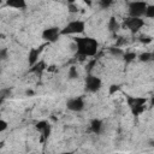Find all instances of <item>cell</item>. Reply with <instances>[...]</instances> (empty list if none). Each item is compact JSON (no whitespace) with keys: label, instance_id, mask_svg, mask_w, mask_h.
Masks as SVG:
<instances>
[{"label":"cell","instance_id":"obj_1","mask_svg":"<svg viewBox=\"0 0 154 154\" xmlns=\"http://www.w3.org/2000/svg\"><path fill=\"white\" fill-rule=\"evenodd\" d=\"M76 45V57L79 59H85L90 57H95L99 49V42L89 36L85 37H76L73 38Z\"/></svg>","mask_w":154,"mask_h":154},{"label":"cell","instance_id":"obj_2","mask_svg":"<svg viewBox=\"0 0 154 154\" xmlns=\"http://www.w3.org/2000/svg\"><path fill=\"white\" fill-rule=\"evenodd\" d=\"M85 30V22L81 19L70 20L63 29L61 35H79L83 34Z\"/></svg>","mask_w":154,"mask_h":154},{"label":"cell","instance_id":"obj_3","mask_svg":"<svg viewBox=\"0 0 154 154\" xmlns=\"http://www.w3.org/2000/svg\"><path fill=\"white\" fill-rule=\"evenodd\" d=\"M147 2L146 1H141V0H134L130 1L128 5V13L130 17H144L146 13V8H147Z\"/></svg>","mask_w":154,"mask_h":154},{"label":"cell","instance_id":"obj_4","mask_svg":"<svg viewBox=\"0 0 154 154\" xmlns=\"http://www.w3.org/2000/svg\"><path fill=\"white\" fill-rule=\"evenodd\" d=\"M147 99L138 96H128V105L134 116H140L146 109Z\"/></svg>","mask_w":154,"mask_h":154},{"label":"cell","instance_id":"obj_5","mask_svg":"<svg viewBox=\"0 0 154 154\" xmlns=\"http://www.w3.org/2000/svg\"><path fill=\"white\" fill-rule=\"evenodd\" d=\"M84 87H85V90L89 91V93H96L101 89L102 87V81L100 77L95 76V75H87L85 77V81H84Z\"/></svg>","mask_w":154,"mask_h":154},{"label":"cell","instance_id":"obj_6","mask_svg":"<svg viewBox=\"0 0 154 154\" xmlns=\"http://www.w3.org/2000/svg\"><path fill=\"white\" fill-rule=\"evenodd\" d=\"M143 25H144V20L142 18H140V17H130V16L123 23V26L126 28L129 31H131L134 34L140 31L143 28Z\"/></svg>","mask_w":154,"mask_h":154},{"label":"cell","instance_id":"obj_7","mask_svg":"<svg viewBox=\"0 0 154 154\" xmlns=\"http://www.w3.org/2000/svg\"><path fill=\"white\" fill-rule=\"evenodd\" d=\"M61 36V29L58 26H49L42 31V38L48 43H54Z\"/></svg>","mask_w":154,"mask_h":154},{"label":"cell","instance_id":"obj_8","mask_svg":"<svg viewBox=\"0 0 154 154\" xmlns=\"http://www.w3.org/2000/svg\"><path fill=\"white\" fill-rule=\"evenodd\" d=\"M84 106H85V102L82 96L71 97L66 101V107L71 112H82L84 109Z\"/></svg>","mask_w":154,"mask_h":154},{"label":"cell","instance_id":"obj_9","mask_svg":"<svg viewBox=\"0 0 154 154\" xmlns=\"http://www.w3.org/2000/svg\"><path fill=\"white\" fill-rule=\"evenodd\" d=\"M43 47L45 46H40V47H35V48H31L28 53V63H29V66L31 67L32 65H35L37 61H38V58L41 55V52L43 51Z\"/></svg>","mask_w":154,"mask_h":154},{"label":"cell","instance_id":"obj_10","mask_svg":"<svg viewBox=\"0 0 154 154\" xmlns=\"http://www.w3.org/2000/svg\"><path fill=\"white\" fill-rule=\"evenodd\" d=\"M36 129H37V131H40V134H41L43 140H47L49 137V135H51V125H49L48 122H46V120L38 122L36 124Z\"/></svg>","mask_w":154,"mask_h":154},{"label":"cell","instance_id":"obj_11","mask_svg":"<svg viewBox=\"0 0 154 154\" xmlns=\"http://www.w3.org/2000/svg\"><path fill=\"white\" fill-rule=\"evenodd\" d=\"M89 128H90V131H91L93 134H95V135H100V134L102 132V130H103V122H102L101 119L94 118V119L90 120V125H89Z\"/></svg>","mask_w":154,"mask_h":154},{"label":"cell","instance_id":"obj_12","mask_svg":"<svg viewBox=\"0 0 154 154\" xmlns=\"http://www.w3.org/2000/svg\"><path fill=\"white\" fill-rule=\"evenodd\" d=\"M6 6L16 10H24L26 7V0H6Z\"/></svg>","mask_w":154,"mask_h":154},{"label":"cell","instance_id":"obj_13","mask_svg":"<svg viewBox=\"0 0 154 154\" xmlns=\"http://www.w3.org/2000/svg\"><path fill=\"white\" fill-rule=\"evenodd\" d=\"M107 29H108L111 32H116V31H118V30L120 29V24H119V22L117 20L116 17H111V18L108 19Z\"/></svg>","mask_w":154,"mask_h":154},{"label":"cell","instance_id":"obj_14","mask_svg":"<svg viewBox=\"0 0 154 154\" xmlns=\"http://www.w3.org/2000/svg\"><path fill=\"white\" fill-rule=\"evenodd\" d=\"M46 69V64H45V61H42V60H38L35 65H32L31 66V69H30V72H41V71H43Z\"/></svg>","mask_w":154,"mask_h":154},{"label":"cell","instance_id":"obj_15","mask_svg":"<svg viewBox=\"0 0 154 154\" xmlns=\"http://www.w3.org/2000/svg\"><path fill=\"white\" fill-rule=\"evenodd\" d=\"M108 52H109L111 55H113V57H116V58H123V55H124V53H125L122 48H117V47H111V48L108 49Z\"/></svg>","mask_w":154,"mask_h":154},{"label":"cell","instance_id":"obj_16","mask_svg":"<svg viewBox=\"0 0 154 154\" xmlns=\"http://www.w3.org/2000/svg\"><path fill=\"white\" fill-rule=\"evenodd\" d=\"M136 58H137V54L135 52H125L124 55H123V60L125 63H128V64L131 63V61H134Z\"/></svg>","mask_w":154,"mask_h":154},{"label":"cell","instance_id":"obj_17","mask_svg":"<svg viewBox=\"0 0 154 154\" xmlns=\"http://www.w3.org/2000/svg\"><path fill=\"white\" fill-rule=\"evenodd\" d=\"M78 71H77V67L76 66H70L69 67V71H67V77H69V79H76V78H78Z\"/></svg>","mask_w":154,"mask_h":154},{"label":"cell","instance_id":"obj_18","mask_svg":"<svg viewBox=\"0 0 154 154\" xmlns=\"http://www.w3.org/2000/svg\"><path fill=\"white\" fill-rule=\"evenodd\" d=\"M113 2H114V0H100L99 1V6L102 10H107L113 5Z\"/></svg>","mask_w":154,"mask_h":154},{"label":"cell","instance_id":"obj_19","mask_svg":"<svg viewBox=\"0 0 154 154\" xmlns=\"http://www.w3.org/2000/svg\"><path fill=\"white\" fill-rule=\"evenodd\" d=\"M144 17H146V18H152V19H154V5H147Z\"/></svg>","mask_w":154,"mask_h":154},{"label":"cell","instance_id":"obj_20","mask_svg":"<svg viewBox=\"0 0 154 154\" xmlns=\"http://www.w3.org/2000/svg\"><path fill=\"white\" fill-rule=\"evenodd\" d=\"M137 58L140 59V61H144V63H147V61H150V60H152V53L146 52V53L140 54Z\"/></svg>","mask_w":154,"mask_h":154},{"label":"cell","instance_id":"obj_21","mask_svg":"<svg viewBox=\"0 0 154 154\" xmlns=\"http://www.w3.org/2000/svg\"><path fill=\"white\" fill-rule=\"evenodd\" d=\"M10 94H11V90H10V88H7V89H1V91H0V102L2 103L4 102V100L7 97V96H10Z\"/></svg>","mask_w":154,"mask_h":154},{"label":"cell","instance_id":"obj_22","mask_svg":"<svg viewBox=\"0 0 154 154\" xmlns=\"http://www.w3.org/2000/svg\"><path fill=\"white\" fill-rule=\"evenodd\" d=\"M119 90H120V85L119 84H112L109 87V89H108V93H109V95H113L114 93H117Z\"/></svg>","mask_w":154,"mask_h":154},{"label":"cell","instance_id":"obj_23","mask_svg":"<svg viewBox=\"0 0 154 154\" xmlns=\"http://www.w3.org/2000/svg\"><path fill=\"white\" fill-rule=\"evenodd\" d=\"M8 126V123L5 119H0V132H4Z\"/></svg>","mask_w":154,"mask_h":154},{"label":"cell","instance_id":"obj_24","mask_svg":"<svg viewBox=\"0 0 154 154\" xmlns=\"http://www.w3.org/2000/svg\"><path fill=\"white\" fill-rule=\"evenodd\" d=\"M140 41L143 42V43H150L152 42V37L147 36V35H142V36H140Z\"/></svg>","mask_w":154,"mask_h":154},{"label":"cell","instance_id":"obj_25","mask_svg":"<svg viewBox=\"0 0 154 154\" xmlns=\"http://www.w3.org/2000/svg\"><path fill=\"white\" fill-rule=\"evenodd\" d=\"M0 59H1L2 61H5V60L7 59V49H6V48H2V49L0 51Z\"/></svg>","mask_w":154,"mask_h":154},{"label":"cell","instance_id":"obj_26","mask_svg":"<svg viewBox=\"0 0 154 154\" xmlns=\"http://www.w3.org/2000/svg\"><path fill=\"white\" fill-rule=\"evenodd\" d=\"M69 8H70V12H77V11H78L77 6H75V5H72V4L69 5Z\"/></svg>","mask_w":154,"mask_h":154},{"label":"cell","instance_id":"obj_27","mask_svg":"<svg viewBox=\"0 0 154 154\" xmlns=\"http://www.w3.org/2000/svg\"><path fill=\"white\" fill-rule=\"evenodd\" d=\"M25 94H26V95H32V94H34V91H32V90H26V93H25Z\"/></svg>","mask_w":154,"mask_h":154},{"label":"cell","instance_id":"obj_28","mask_svg":"<svg viewBox=\"0 0 154 154\" xmlns=\"http://www.w3.org/2000/svg\"><path fill=\"white\" fill-rule=\"evenodd\" d=\"M150 106H154V96L150 99Z\"/></svg>","mask_w":154,"mask_h":154},{"label":"cell","instance_id":"obj_29","mask_svg":"<svg viewBox=\"0 0 154 154\" xmlns=\"http://www.w3.org/2000/svg\"><path fill=\"white\" fill-rule=\"evenodd\" d=\"M149 146H150V147H154V141H150V142H149Z\"/></svg>","mask_w":154,"mask_h":154},{"label":"cell","instance_id":"obj_30","mask_svg":"<svg viewBox=\"0 0 154 154\" xmlns=\"http://www.w3.org/2000/svg\"><path fill=\"white\" fill-rule=\"evenodd\" d=\"M152 60H153V61H154V52H153V53H152Z\"/></svg>","mask_w":154,"mask_h":154},{"label":"cell","instance_id":"obj_31","mask_svg":"<svg viewBox=\"0 0 154 154\" xmlns=\"http://www.w3.org/2000/svg\"><path fill=\"white\" fill-rule=\"evenodd\" d=\"M122 1H130V0H122Z\"/></svg>","mask_w":154,"mask_h":154}]
</instances>
